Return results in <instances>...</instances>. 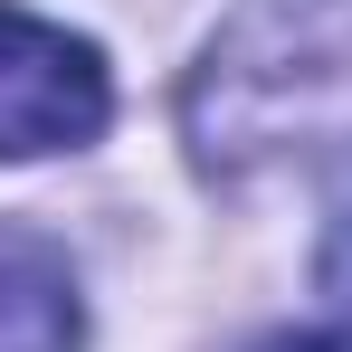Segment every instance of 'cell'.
Returning <instances> with one entry per match:
<instances>
[{
	"mask_svg": "<svg viewBox=\"0 0 352 352\" xmlns=\"http://www.w3.org/2000/svg\"><path fill=\"white\" fill-rule=\"evenodd\" d=\"M314 286L333 295V305H352V200L333 210V229H324V257H314Z\"/></svg>",
	"mask_w": 352,
	"mask_h": 352,
	"instance_id": "cell-3",
	"label": "cell"
},
{
	"mask_svg": "<svg viewBox=\"0 0 352 352\" xmlns=\"http://www.w3.org/2000/svg\"><path fill=\"white\" fill-rule=\"evenodd\" d=\"M76 343H86V305H76L67 248L0 219V352H76Z\"/></svg>",
	"mask_w": 352,
	"mask_h": 352,
	"instance_id": "cell-2",
	"label": "cell"
},
{
	"mask_svg": "<svg viewBox=\"0 0 352 352\" xmlns=\"http://www.w3.org/2000/svg\"><path fill=\"white\" fill-rule=\"evenodd\" d=\"M115 115L105 58L86 38H67L58 19H29L0 0V162H38V153H76Z\"/></svg>",
	"mask_w": 352,
	"mask_h": 352,
	"instance_id": "cell-1",
	"label": "cell"
},
{
	"mask_svg": "<svg viewBox=\"0 0 352 352\" xmlns=\"http://www.w3.org/2000/svg\"><path fill=\"white\" fill-rule=\"evenodd\" d=\"M257 352H352V333H276V343H257Z\"/></svg>",
	"mask_w": 352,
	"mask_h": 352,
	"instance_id": "cell-4",
	"label": "cell"
}]
</instances>
